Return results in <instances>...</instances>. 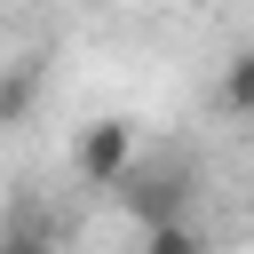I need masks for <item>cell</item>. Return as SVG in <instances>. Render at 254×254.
Returning a JSON list of instances; mask_svg holds the SVG:
<instances>
[{"instance_id":"6da1fadb","label":"cell","mask_w":254,"mask_h":254,"mask_svg":"<svg viewBox=\"0 0 254 254\" xmlns=\"http://www.w3.org/2000/svg\"><path fill=\"white\" fill-rule=\"evenodd\" d=\"M119 198L127 214L151 230V222H190V198H198V175L183 159H151V167H127L119 175Z\"/></svg>"},{"instance_id":"7a4b0ae2","label":"cell","mask_w":254,"mask_h":254,"mask_svg":"<svg viewBox=\"0 0 254 254\" xmlns=\"http://www.w3.org/2000/svg\"><path fill=\"white\" fill-rule=\"evenodd\" d=\"M135 167V127L127 119H87L79 143H71V175L87 190H119V175Z\"/></svg>"},{"instance_id":"3957f363","label":"cell","mask_w":254,"mask_h":254,"mask_svg":"<svg viewBox=\"0 0 254 254\" xmlns=\"http://www.w3.org/2000/svg\"><path fill=\"white\" fill-rule=\"evenodd\" d=\"M0 254H64V214L40 190H16L0 206Z\"/></svg>"},{"instance_id":"277c9868","label":"cell","mask_w":254,"mask_h":254,"mask_svg":"<svg viewBox=\"0 0 254 254\" xmlns=\"http://www.w3.org/2000/svg\"><path fill=\"white\" fill-rule=\"evenodd\" d=\"M143 254H206V230L198 222H151L143 230Z\"/></svg>"},{"instance_id":"5b68a950","label":"cell","mask_w":254,"mask_h":254,"mask_svg":"<svg viewBox=\"0 0 254 254\" xmlns=\"http://www.w3.org/2000/svg\"><path fill=\"white\" fill-rule=\"evenodd\" d=\"M222 103L254 119V48H246V56H230V71H222Z\"/></svg>"},{"instance_id":"8992f818","label":"cell","mask_w":254,"mask_h":254,"mask_svg":"<svg viewBox=\"0 0 254 254\" xmlns=\"http://www.w3.org/2000/svg\"><path fill=\"white\" fill-rule=\"evenodd\" d=\"M32 87H40V79H32V64H16V71L0 79V127H8V119H24V103H32Z\"/></svg>"}]
</instances>
